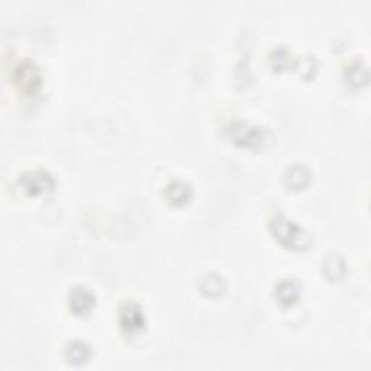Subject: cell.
I'll return each instance as SVG.
<instances>
[{"label":"cell","instance_id":"obj_5","mask_svg":"<svg viewBox=\"0 0 371 371\" xmlns=\"http://www.w3.org/2000/svg\"><path fill=\"white\" fill-rule=\"evenodd\" d=\"M119 326L127 337H138L146 325L145 313L142 306L132 299L124 301L119 306Z\"/></svg>","mask_w":371,"mask_h":371},{"label":"cell","instance_id":"obj_11","mask_svg":"<svg viewBox=\"0 0 371 371\" xmlns=\"http://www.w3.org/2000/svg\"><path fill=\"white\" fill-rule=\"evenodd\" d=\"M92 354L93 353H92L90 345L80 340L71 341L70 344H67L65 351H64L67 362L74 367H80V365L87 364L92 358Z\"/></svg>","mask_w":371,"mask_h":371},{"label":"cell","instance_id":"obj_6","mask_svg":"<svg viewBox=\"0 0 371 371\" xmlns=\"http://www.w3.org/2000/svg\"><path fill=\"white\" fill-rule=\"evenodd\" d=\"M96 298L93 291L85 286H74L68 293V309L72 315L85 316L95 308Z\"/></svg>","mask_w":371,"mask_h":371},{"label":"cell","instance_id":"obj_12","mask_svg":"<svg viewBox=\"0 0 371 371\" xmlns=\"http://www.w3.org/2000/svg\"><path fill=\"white\" fill-rule=\"evenodd\" d=\"M347 271H348V267H347V263L343 255L330 254L323 259L322 273L326 276V279H329L332 281L341 280L345 277Z\"/></svg>","mask_w":371,"mask_h":371},{"label":"cell","instance_id":"obj_10","mask_svg":"<svg viewBox=\"0 0 371 371\" xmlns=\"http://www.w3.org/2000/svg\"><path fill=\"white\" fill-rule=\"evenodd\" d=\"M370 72L365 63L360 58L353 60L344 70V80L353 89H361L368 83Z\"/></svg>","mask_w":371,"mask_h":371},{"label":"cell","instance_id":"obj_9","mask_svg":"<svg viewBox=\"0 0 371 371\" xmlns=\"http://www.w3.org/2000/svg\"><path fill=\"white\" fill-rule=\"evenodd\" d=\"M312 180V171L302 164H293L290 166L283 176V181L287 186V189L299 192L302 189H305L306 186L311 183Z\"/></svg>","mask_w":371,"mask_h":371},{"label":"cell","instance_id":"obj_7","mask_svg":"<svg viewBox=\"0 0 371 371\" xmlns=\"http://www.w3.org/2000/svg\"><path fill=\"white\" fill-rule=\"evenodd\" d=\"M164 199L173 206H184L193 198V188L189 181L180 178L170 180L163 190Z\"/></svg>","mask_w":371,"mask_h":371},{"label":"cell","instance_id":"obj_3","mask_svg":"<svg viewBox=\"0 0 371 371\" xmlns=\"http://www.w3.org/2000/svg\"><path fill=\"white\" fill-rule=\"evenodd\" d=\"M11 80L21 95L35 97L43 87V72L35 61L23 58L14 65L11 71Z\"/></svg>","mask_w":371,"mask_h":371},{"label":"cell","instance_id":"obj_13","mask_svg":"<svg viewBox=\"0 0 371 371\" xmlns=\"http://www.w3.org/2000/svg\"><path fill=\"white\" fill-rule=\"evenodd\" d=\"M199 290L206 298H219L227 290V283L217 273H206L199 280Z\"/></svg>","mask_w":371,"mask_h":371},{"label":"cell","instance_id":"obj_4","mask_svg":"<svg viewBox=\"0 0 371 371\" xmlns=\"http://www.w3.org/2000/svg\"><path fill=\"white\" fill-rule=\"evenodd\" d=\"M18 188L28 198H41L55 188V180L44 168L28 170L18 177Z\"/></svg>","mask_w":371,"mask_h":371},{"label":"cell","instance_id":"obj_8","mask_svg":"<svg viewBox=\"0 0 371 371\" xmlns=\"http://www.w3.org/2000/svg\"><path fill=\"white\" fill-rule=\"evenodd\" d=\"M274 296L277 302L284 306L290 308L294 303H298L302 296V287L298 280L294 279H283L274 287Z\"/></svg>","mask_w":371,"mask_h":371},{"label":"cell","instance_id":"obj_2","mask_svg":"<svg viewBox=\"0 0 371 371\" xmlns=\"http://www.w3.org/2000/svg\"><path fill=\"white\" fill-rule=\"evenodd\" d=\"M225 135L235 146L248 151L264 150L274 139L273 132L269 128L244 119L231 121L225 127Z\"/></svg>","mask_w":371,"mask_h":371},{"label":"cell","instance_id":"obj_1","mask_svg":"<svg viewBox=\"0 0 371 371\" xmlns=\"http://www.w3.org/2000/svg\"><path fill=\"white\" fill-rule=\"evenodd\" d=\"M267 227L271 237L287 249L305 251L312 244V235L283 212H274L269 217Z\"/></svg>","mask_w":371,"mask_h":371},{"label":"cell","instance_id":"obj_14","mask_svg":"<svg viewBox=\"0 0 371 371\" xmlns=\"http://www.w3.org/2000/svg\"><path fill=\"white\" fill-rule=\"evenodd\" d=\"M269 64L276 72L287 71V70L294 67L296 57L293 55V53L287 47L277 45L269 54Z\"/></svg>","mask_w":371,"mask_h":371}]
</instances>
